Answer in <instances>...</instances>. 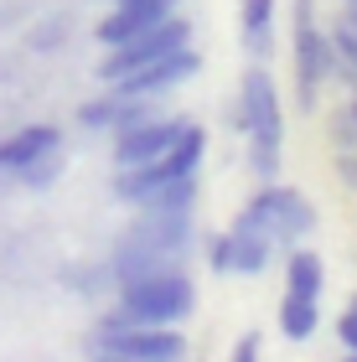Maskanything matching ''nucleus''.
Returning a JSON list of instances; mask_svg holds the SVG:
<instances>
[{
  "label": "nucleus",
  "instance_id": "6",
  "mask_svg": "<svg viewBox=\"0 0 357 362\" xmlns=\"http://www.w3.org/2000/svg\"><path fill=\"white\" fill-rule=\"evenodd\" d=\"M187 42H192V21H187L182 11H171L160 26L140 31V37H129V42H119V47H104L99 83H119L124 73H135V68H145V62H156V57L176 52V47H187Z\"/></svg>",
  "mask_w": 357,
  "mask_h": 362
},
{
  "label": "nucleus",
  "instance_id": "26",
  "mask_svg": "<svg viewBox=\"0 0 357 362\" xmlns=\"http://www.w3.org/2000/svg\"><path fill=\"white\" fill-rule=\"evenodd\" d=\"M88 362H129V357H119V352H88Z\"/></svg>",
  "mask_w": 357,
  "mask_h": 362
},
{
  "label": "nucleus",
  "instance_id": "23",
  "mask_svg": "<svg viewBox=\"0 0 357 362\" xmlns=\"http://www.w3.org/2000/svg\"><path fill=\"white\" fill-rule=\"evenodd\" d=\"M336 176L347 181V192H357V151H336Z\"/></svg>",
  "mask_w": 357,
  "mask_h": 362
},
{
  "label": "nucleus",
  "instance_id": "14",
  "mask_svg": "<svg viewBox=\"0 0 357 362\" xmlns=\"http://www.w3.org/2000/svg\"><path fill=\"white\" fill-rule=\"evenodd\" d=\"M52 151H62L57 124H21V129H11V135L0 140V171H21L31 160L52 156Z\"/></svg>",
  "mask_w": 357,
  "mask_h": 362
},
{
  "label": "nucleus",
  "instance_id": "8",
  "mask_svg": "<svg viewBox=\"0 0 357 362\" xmlns=\"http://www.w3.org/2000/svg\"><path fill=\"white\" fill-rule=\"evenodd\" d=\"M197 73H202V52L187 42V47H176V52L145 62V68H135V73H124L119 83H109V88H119L129 98H166V93H176L182 83H192Z\"/></svg>",
  "mask_w": 357,
  "mask_h": 362
},
{
  "label": "nucleus",
  "instance_id": "27",
  "mask_svg": "<svg viewBox=\"0 0 357 362\" xmlns=\"http://www.w3.org/2000/svg\"><path fill=\"white\" fill-rule=\"evenodd\" d=\"M342 16H347V26L357 31V6H342Z\"/></svg>",
  "mask_w": 357,
  "mask_h": 362
},
{
  "label": "nucleus",
  "instance_id": "9",
  "mask_svg": "<svg viewBox=\"0 0 357 362\" xmlns=\"http://www.w3.org/2000/svg\"><path fill=\"white\" fill-rule=\"evenodd\" d=\"M135 243L145 249H160V254H176L192 264L197 254V212H156V207H135V218L124 228Z\"/></svg>",
  "mask_w": 357,
  "mask_h": 362
},
{
  "label": "nucleus",
  "instance_id": "19",
  "mask_svg": "<svg viewBox=\"0 0 357 362\" xmlns=\"http://www.w3.org/2000/svg\"><path fill=\"white\" fill-rule=\"evenodd\" d=\"M202 254H207V269H213L218 279H228V274H233V249H228V233L202 238Z\"/></svg>",
  "mask_w": 357,
  "mask_h": 362
},
{
  "label": "nucleus",
  "instance_id": "15",
  "mask_svg": "<svg viewBox=\"0 0 357 362\" xmlns=\"http://www.w3.org/2000/svg\"><path fill=\"white\" fill-rule=\"evenodd\" d=\"M280 259H285V264H280V274H285V290L311 295V300H321V295H327V264H321V254H316V249L295 243V249H285Z\"/></svg>",
  "mask_w": 357,
  "mask_h": 362
},
{
  "label": "nucleus",
  "instance_id": "5",
  "mask_svg": "<svg viewBox=\"0 0 357 362\" xmlns=\"http://www.w3.org/2000/svg\"><path fill=\"white\" fill-rule=\"evenodd\" d=\"M243 212H249V218L274 238V249H280V254L316 233V207H311V197H305L300 187H285V181H264V187L243 202Z\"/></svg>",
  "mask_w": 357,
  "mask_h": 362
},
{
  "label": "nucleus",
  "instance_id": "10",
  "mask_svg": "<svg viewBox=\"0 0 357 362\" xmlns=\"http://www.w3.org/2000/svg\"><path fill=\"white\" fill-rule=\"evenodd\" d=\"M192 119L187 114H156V119H140V124H129L119 129V135H109L115 145V171H129V166H145V160H156V156H166L171 151V140L182 135Z\"/></svg>",
  "mask_w": 357,
  "mask_h": 362
},
{
  "label": "nucleus",
  "instance_id": "11",
  "mask_svg": "<svg viewBox=\"0 0 357 362\" xmlns=\"http://www.w3.org/2000/svg\"><path fill=\"white\" fill-rule=\"evenodd\" d=\"M223 233H228V249H233V274H243V279H259L274 264V254H280V249H274V238L243 207H238V218L223 228Z\"/></svg>",
  "mask_w": 357,
  "mask_h": 362
},
{
  "label": "nucleus",
  "instance_id": "12",
  "mask_svg": "<svg viewBox=\"0 0 357 362\" xmlns=\"http://www.w3.org/2000/svg\"><path fill=\"white\" fill-rule=\"evenodd\" d=\"M166 16H171V6H156V0H115L109 16L93 26V37H99L104 47H119V42H129V37H140V31L160 26Z\"/></svg>",
  "mask_w": 357,
  "mask_h": 362
},
{
  "label": "nucleus",
  "instance_id": "28",
  "mask_svg": "<svg viewBox=\"0 0 357 362\" xmlns=\"http://www.w3.org/2000/svg\"><path fill=\"white\" fill-rule=\"evenodd\" d=\"M342 362H357V352H342Z\"/></svg>",
  "mask_w": 357,
  "mask_h": 362
},
{
  "label": "nucleus",
  "instance_id": "2",
  "mask_svg": "<svg viewBox=\"0 0 357 362\" xmlns=\"http://www.w3.org/2000/svg\"><path fill=\"white\" fill-rule=\"evenodd\" d=\"M238 104H243V140H249V171L254 181H280V160H285V104H280V83L269 78L264 62L243 68L238 78Z\"/></svg>",
  "mask_w": 357,
  "mask_h": 362
},
{
  "label": "nucleus",
  "instance_id": "3",
  "mask_svg": "<svg viewBox=\"0 0 357 362\" xmlns=\"http://www.w3.org/2000/svg\"><path fill=\"white\" fill-rule=\"evenodd\" d=\"M290 57H295V104L316 114L321 88L336 78V52L316 16V0H290Z\"/></svg>",
  "mask_w": 357,
  "mask_h": 362
},
{
  "label": "nucleus",
  "instance_id": "1",
  "mask_svg": "<svg viewBox=\"0 0 357 362\" xmlns=\"http://www.w3.org/2000/svg\"><path fill=\"white\" fill-rule=\"evenodd\" d=\"M197 310V279L187 269L166 274H140L115 285V305L99 310V332H119V326H187Z\"/></svg>",
  "mask_w": 357,
  "mask_h": 362
},
{
  "label": "nucleus",
  "instance_id": "13",
  "mask_svg": "<svg viewBox=\"0 0 357 362\" xmlns=\"http://www.w3.org/2000/svg\"><path fill=\"white\" fill-rule=\"evenodd\" d=\"M274 21H280V0H238V42L254 62L274 57Z\"/></svg>",
  "mask_w": 357,
  "mask_h": 362
},
{
  "label": "nucleus",
  "instance_id": "25",
  "mask_svg": "<svg viewBox=\"0 0 357 362\" xmlns=\"http://www.w3.org/2000/svg\"><path fill=\"white\" fill-rule=\"evenodd\" d=\"M342 109H347V119H352V135H357V88H352V98H347Z\"/></svg>",
  "mask_w": 357,
  "mask_h": 362
},
{
  "label": "nucleus",
  "instance_id": "24",
  "mask_svg": "<svg viewBox=\"0 0 357 362\" xmlns=\"http://www.w3.org/2000/svg\"><path fill=\"white\" fill-rule=\"evenodd\" d=\"M228 129L243 135V104H238V93H233V104H228Z\"/></svg>",
  "mask_w": 357,
  "mask_h": 362
},
{
  "label": "nucleus",
  "instance_id": "16",
  "mask_svg": "<svg viewBox=\"0 0 357 362\" xmlns=\"http://www.w3.org/2000/svg\"><path fill=\"white\" fill-rule=\"evenodd\" d=\"M274 321H280V337H285V341H311V337L321 332V300L295 295V290H280Z\"/></svg>",
  "mask_w": 357,
  "mask_h": 362
},
{
  "label": "nucleus",
  "instance_id": "20",
  "mask_svg": "<svg viewBox=\"0 0 357 362\" xmlns=\"http://www.w3.org/2000/svg\"><path fill=\"white\" fill-rule=\"evenodd\" d=\"M336 341H342V352H357V295L347 300L342 316H336Z\"/></svg>",
  "mask_w": 357,
  "mask_h": 362
},
{
  "label": "nucleus",
  "instance_id": "22",
  "mask_svg": "<svg viewBox=\"0 0 357 362\" xmlns=\"http://www.w3.org/2000/svg\"><path fill=\"white\" fill-rule=\"evenodd\" d=\"M228 362H259V332H243V337L233 341Z\"/></svg>",
  "mask_w": 357,
  "mask_h": 362
},
{
  "label": "nucleus",
  "instance_id": "4",
  "mask_svg": "<svg viewBox=\"0 0 357 362\" xmlns=\"http://www.w3.org/2000/svg\"><path fill=\"white\" fill-rule=\"evenodd\" d=\"M202 160H207V129L192 119L182 135L171 140V151H166V156L145 160V166H129V171H115V202L140 207L156 187H166V181H176V176H197V171H202Z\"/></svg>",
  "mask_w": 357,
  "mask_h": 362
},
{
  "label": "nucleus",
  "instance_id": "21",
  "mask_svg": "<svg viewBox=\"0 0 357 362\" xmlns=\"http://www.w3.org/2000/svg\"><path fill=\"white\" fill-rule=\"evenodd\" d=\"M332 140H336V151H357V135H352L347 109H336V114H332Z\"/></svg>",
  "mask_w": 357,
  "mask_h": 362
},
{
  "label": "nucleus",
  "instance_id": "30",
  "mask_svg": "<svg viewBox=\"0 0 357 362\" xmlns=\"http://www.w3.org/2000/svg\"><path fill=\"white\" fill-rule=\"evenodd\" d=\"M352 88H357V78H352Z\"/></svg>",
  "mask_w": 357,
  "mask_h": 362
},
{
  "label": "nucleus",
  "instance_id": "17",
  "mask_svg": "<svg viewBox=\"0 0 357 362\" xmlns=\"http://www.w3.org/2000/svg\"><path fill=\"white\" fill-rule=\"evenodd\" d=\"M197 197H202L197 176H176V181H166V187H156L140 207H156V212H197Z\"/></svg>",
  "mask_w": 357,
  "mask_h": 362
},
{
  "label": "nucleus",
  "instance_id": "18",
  "mask_svg": "<svg viewBox=\"0 0 357 362\" xmlns=\"http://www.w3.org/2000/svg\"><path fill=\"white\" fill-rule=\"evenodd\" d=\"M21 187H31V192H47L52 181L62 176V151H52V156H42V160H31V166H21V171H11Z\"/></svg>",
  "mask_w": 357,
  "mask_h": 362
},
{
  "label": "nucleus",
  "instance_id": "29",
  "mask_svg": "<svg viewBox=\"0 0 357 362\" xmlns=\"http://www.w3.org/2000/svg\"><path fill=\"white\" fill-rule=\"evenodd\" d=\"M342 6H357V0H342Z\"/></svg>",
  "mask_w": 357,
  "mask_h": 362
},
{
  "label": "nucleus",
  "instance_id": "7",
  "mask_svg": "<svg viewBox=\"0 0 357 362\" xmlns=\"http://www.w3.org/2000/svg\"><path fill=\"white\" fill-rule=\"evenodd\" d=\"M88 352H119L129 362H187L182 326H119V332H88Z\"/></svg>",
  "mask_w": 357,
  "mask_h": 362
}]
</instances>
